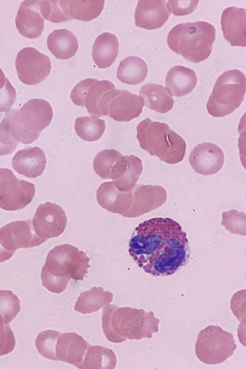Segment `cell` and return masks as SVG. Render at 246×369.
Returning a JSON list of instances; mask_svg holds the SVG:
<instances>
[{
  "label": "cell",
  "mask_w": 246,
  "mask_h": 369,
  "mask_svg": "<svg viewBox=\"0 0 246 369\" xmlns=\"http://www.w3.org/2000/svg\"><path fill=\"white\" fill-rule=\"evenodd\" d=\"M128 252L139 267L154 277L174 274L189 261L186 234L172 218L154 217L135 229Z\"/></svg>",
  "instance_id": "1"
},
{
  "label": "cell",
  "mask_w": 246,
  "mask_h": 369,
  "mask_svg": "<svg viewBox=\"0 0 246 369\" xmlns=\"http://www.w3.org/2000/svg\"><path fill=\"white\" fill-rule=\"evenodd\" d=\"M159 323L152 311L147 312L130 307L118 308L114 305L105 306L102 314L103 333L114 343L152 338L153 334L158 331Z\"/></svg>",
  "instance_id": "2"
},
{
  "label": "cell",
  "mask_w": 246,
  "mask_h": 369,
  "mask_svg": "<svg viewBox=\"0 0 246 369\" xmlns=\"http://www.w3.org/2000/svg\"><path fill=\"white\" fill-rule=\"evenodd\" d=\"M89 261L86 253L72 245L56 246L49 252L42 268L43 286L53 293H62L70 278L83 279L90 267Z\"/></svg>",
  "instance_id": "3"
},
{
  "label": "cell",
  "mask_w": 246,
  "mask_h": 369,
  "mask_svg": "<svg viewBox=\"0 0 246 369\" xmlns=\"http://www.w3.org/2000/svg\"><path fill=\"white\" fill-rule=\"evenodd\" d=\"M215 39L214 26L197 21L176 25L168 33L167 43L172 51L187 61L198 63L210 56Z\"/></svg>",
  "instance_id": "4"
},
{
  "label": "cell",
  "mask_w": 246,
  "mask_h": 369,
  "mask_svg": "<svg viewBox=\"0 0 246 369\" xmlns=\"http://www.w3.org/2000/svg\"><path fill=\"white\" fill-rule=\"evenodd\" d=\"M136 129L140 147L151 155L171 164L183 159L185 142L167 124L152 122L147 118L138 124Z\"/></svg>",
  "instance_id": "5"
},
{
  "label": "cell",
  "mask_w": 246,
  "mask_h": 369,
  "mask_svg": "<svg viewBox=\"0 0 246 369\" xmlns=\"http://www.w3.org/2000/svg\"><path fill=\"white\" fill-rule=\"evenodd\" d=\"M14 139L24 144L36 141L40 132L50 123L53 116L50 103L42 99L29 100L18 110L6 112Z\"/></svg>",
  "instance_id": "6"
},
{
  "label": "cell",
  "mask_w": 246,
  "mask_h": 369,
  "mask_svg": "<svg viewBox=\"0 0 246 369\" xmlns=\"http://www.w3.org/2000/svg\"><path fill=\"white\" fill-rule=\"evenodd\" d=\"M246 79L238 69L227 70L217 78L207 103L209 114L223 117L239 108L244 99Z\"/></svg>",
  "instance_id": "7"
},
{
  "label": "cell",
  "mask_w": 246,
  "mask_h": 369,
  "mask_svg": "<svg viewBox=\"0 0 246 369\" xmlns=\"http://www.w3.org/2000/svg\"><path fill=\"white\" fill-rule=\"evenodd\" d=\"M236 348L232 333L219 326L209 325L198 334L195 352L202 363L216 365L231 357Z\"/></svg>",
  "instance_id": "8"
},
{
  "label": "cell",
  "mask_w": 246,
  "mask_h": 369,
  "mask_svg": "<svg viewBox=\"0 0 246 369\" xmlns=\"http://www.w3.org/2000/svg\"><path fill=\"white\" fill-rule=\"evenodd\" d=\"M34 185L18 179L9 169L0 168V208L5 211L23 209L35 195Z\"/></svg>",
  "instance_id": "9"
},
{
  "label": "cell",
  "mask_w": 246,
  "mask_h": 369,
  "mask_svg": "<svg viewBox=\"0 0 246 369\" xmlns=\"http://www.w3.org/2000/svg\"><path fill=\"white\" fill-rule=\"evenodd\" d=\"M15 66L19 80L28 85L42 82L51 70L49 57L33 47H25L18 52Z\"/></svg>",
  "instance_id": "10"
},
{
  "label": "cell",
  "mask_w": 246,
  "mask_h": 369,
  "mask_svg": "<svg viewBox=\"0 0 246 369\" xmlns=\"http://www.w3.org/2000/svg\"><path fill=\"white\" fill-rule=\"evenodd\" d=\"M67 221L65 213L62 208L47 202L38 206L32 223L36 235L45 242L62 234L66 228Z\"/></svg>",
  "instance_id": "11"
},
{
  "label": "cell",
  "mask_w": 246,
  "mask_h": 369,
  "mask_svg": "<svg viewBox=\"0 0 246 369\" xmlns=\"http://www.w3.org/2000/svg\"><path fill=\"white\" fill-rule=\"evenodd\" d=\"M45 242L34 232L32 220L10 222L0 229V244L6 250L15 252L20 248H30Z\"/></svg>",
  "instance_id": "12"
},
{
  "label": "cell",
  "mask_w": 246,
  "mask_h": 369,
  "mask_svg": "<svg viewBox=\"0 0 246 369\" xmlns=\"http://www.w3.org/2000/svg\"><path fill=\"white\" fill-rule=\"evenodd\" d=\"M144 105L140 95L115 89L110 93L106 115L118 122H129L140 115Z\"/></svg>",
  "instance_id": "13"
},
{
  "label": "cell",
  "mask_w": 246,
  "mask_h": 369,
  "mask_svg": "<svg viewBox=\"0 0 246 369\" xmlns=\"http://www.w3.org/2000/svg\"><path fill=\"white\" fill-rule=\"evenodd\" d=\"M189 161L194 171L200 175L207 176L217 173L222 167L224 155L216 145L203 143L196 146L191 151Z\"/></svg>",
  "instance_id": "14"
},
{
  "label": "cell",
  "mask_w": 246,
  "mask_h": 369,
  "mask_svg": "<svg viewBox=\"0 0 246 369\" xmlns=\"http://www.w3.org/2000/svg\"><path fill=\"white\" fill-rule=\"evenodd\" d=\"M132 201L126 217H138L159 207L166 200L165 189L159 185L135 184L132 189Z\"/></svg>",
  "instance_id": "15"
},
{
  "label": "cell",
  "mask_w": 246,
  "mask_h": 369,
  "mask_svg": "<svg viewBox=\"0 0 246 369\" xmlns=\"http://www.w3.org/2000/svg\"><path fill=\"white\" fill-rule=\"evenodd\" d=\"M171 13L167 0H140L135 9V24L147 30L157 29L167 21Z\"/></svg>",
  "instance_id": "16"
},
{
  "label": "cell",
  "mask_w": 246,
  "mask_h": 369,
  "mask_svg": "<svg viewBox=\"0 0 246 369\" xmlns=\"http://www.w3.org/2000/svg\"><path fill=\"white\" fill-rule=\"evenodd\" d=\"M39 0H26L21 3L15 18L19 33L29 39H35L42 34L44 19L41 14Z\"/></svg>",
  "instance_id": "17"
},
{
  "label": "cell",
  "mask_w": 246,
  "mask_h": 369,
  "mask_svg": "<svg viewBox=\"0 0 246 369\" xmlns=\"http://www.w3.org/2000/svg\"><path fill=\"white\" fill-rule=\"evenodd\" d=\"M224 38L231 46H246V9L231 6L225 9L221 17Z\"/></svg>",
  "instance_id": "18"
},
{
  "label": "cell",
  "mask_w": 246,
  "mask_h": 369,
  "mask_svg": "<svg viewBox=\"0 0 246 369\" xmlns=\"http://www.w3.org/2000/svg\"><path fill=\"white\" fill-rule=\"evenodd\" d=\"M131 190L121 191L116 187L112 181L104 182L96 190L97 202L106 211L125 217L132 204Z\"/></svg>",
  "instance_id": "19"
},
{
  "label": "cell",
  "mask_w": 246,
  "mask_h": 369,
  "mask_svg": "<svg viewBox=\"0 0 246 369\" xmlns=\"http://www.w3.org/2000/svg\"><path fill=\"white\" fill-rule=\"evenodd\" d=\"M142 160L134 155L121 157L113 168L110 177L114 185L121 191L131 190L142 174Z\"/></svg>",
  "instance_id": "20"
},
{
  "label": "cell",
  "mask_w": 246,
  "mask_h": 369,
  "mask_svg": "<svg viewBox=\"0 0 246 369\" xmlns=\"http://www.w3.org/2000/svg\"><path fill=\"white\" fill-rule=\"evenodd\" d=\"M82 337L75 333H66L59 337L56 347L58 360L81 369L84 358L90 346Z\"/></svg>",
  "instance_id": "21"
},
{
  "label": "cell",
  "mask_w": 246,
  "mask_h": 369,
  "mask_svg": "<svg viewBox=\"0 0 246 369\" xmlns=\"http://www.w3.org/2000/svg\"><path fill=\"white\" fill-rule=\"evenodd\" d=\"M13 169L29 178H35L42 174L46 165L44 152L37 147L18 151L12 159Z\"/></svg>",
  "instance_id": "22"
},
{
  "label": "cell",
  "mask_w": 246,
  "mask_h": 369,
  "mask_svg": "<svg viewBox=\"0 0 246 369\" xmlns=\"http://www.w3.org/2000/svg\"><path fill=\"white\" fill-rule=\"evenodd\" d=\"M115 89L109 81L95 79L87 89L84 99V105L90 115L97 118L106 115L110 93Z\"/></svg>",
  "instance_id": "23"
},
{
  "label": "cell",
  "mask_w": 246,
  "mask_h": 369,
  "mask_svg": "<svg viewBox=\"0 0 246 369\" xmlns=\"http://www.w3.org/2000/svg\"><path fill=\"white\" fill-rule=\"evenodd\" d=\"M197 81V75L193 70L176 65L167 73L166 89L172 96L181 97L190 93L195 87Z\"/></svg>",
  "instance_id": "24"
},
{
  "label": "cell",
  "mask_w": 246,
  "mask_h": 369,
  "mask_svg": "<svg viewBox=\"0 0 246 369\" xmlns=\"http://www.w3.org/2000/svg\"><path fill=\"white\" fill-rule=\"evenodd\" d=\"M119 44L117 36L110 32H104L95 39L92 48V60L100 68L110 66L119 53Z\"/></svg>",
  "instance_id": "25"
},
{
  "label": "cell",
  "mask_w": 246,
  "mask_h": 369,
  "mask_svg": "<svg viewBox=\"0 0 246 369\" xmlns=\"http://www.w3.org/2000/svg\"><path fill=\"white\" fill-rule=\"evenodd\" d=\"M47 45L52 54L61 60L73 57L78 49L77 38L71 31L65 29L56 30L50 33Z\"/></svg>",
  "instance_id": "26"
},
{
  "label": "cell",
  "mask_w": 246,
  "mask_h": 369,
  "mask_svg": "<svg viewBox=\"0 0 246 369\" xmlns=\"http://www.w3.org/2000/svg\"><path fill=\"white\" fill-rule=\"evenodd\" d=\"M146 107L160 113H165L172 109L174 100L162 85L147 83L139 91Z\"/></svg>",
  "instance_id": "27"
},
{
  "label": "cell",
  "mask_w": 246,
  "mask_h": 369,
  "mask_svg": "<svg viewBox=\"0 0 246 369\" xmlns=\"http://www.w3.org/2000/svg\"><path fill=\"white\" fill-rule=\"evenodd\" d=\"M113 298V294L104 291L102 287H93L80 294L74 309L84 314L91 313L109 304Z\"/></svg>",
  "instance_id": "28"
},
{
  "label": "cell",
  "mask_w": 246,
  "mask_h": 369,
  "mask_svg": "<svg viewBox=\"0 0 246 369\" xmlns=\"http://www.w3.org/2000/svg\"><path fill=\"white\" fill-rule=\"evenodd\" d=\"M148 72L145 62L141 58L129 56L121 61L117 70V77L122 82L137 85L146 78Z\"/></svg>",
  "instance_id": "29"
},
{
  "label": "cell",
  "mask_w": 246,
  "mask_h": 369,
  "mask_svg": "<svg viewBox=\"0 0 246 369\" xmlns=\"http://www.w3.org/2000/svg\"><path fill=\"white\" fill-rule=\"evenodd\" d=\"M117 359L112 350L101 346L89 347L81 369H113Z\"/></svg>",
  "instance_id": "30"
},
{
  "label": "cell",
  "mask_w": 246,
  "mask_h": 369,
  "mask_svg": "<svg viewBox=\"0 0 246 369\" xmlns=\"http://www.w3.org/2000/svg\"><path fill=\"white\" fill-rule=\"evenodd\" d=\"M104 5V0H69L68 13L72 19L89 21L100 14Z\"/></svg>",
  "instance_id": "31"
},
{
  "label": "cell",
  "mask_w": 246,
  "mask_h": 369,
  "mask_svg": "<svg viewBox=\"0 0 246 369\" xmlns=\"http://www.w3.org/2000/svg\"><path fill=\"white\" fill-rule=\"evenodd\" d=\"M75 130L82 139L89 142L98 140L103 135L106 128L104 120L94 117L77 118L74 123Z\"/></svg>",
  "instance_id": "32"
},
{
  "label": "cell",
  "mask_w": 246,
  "mask_h": 369,
  "mask_svg": "<svg viewBox=\"0 0 246 369\" xmlns=\"http://www.w3.org/2000/svg\"><path fill=\"white\" fill-rule=\"evenodd\" d=\"M69 0H40L39 7L44 19L58 23L69 21L72 18L68 13Z\"/></svg>",
  "instance_id": "33"
},
{
  "label": "cell",
  "mask_w": 246,
  "mask_h": 369,
  "mask_svg": "<svg viewBox=\"0 0 246 369\" xmlns=\"http://www.w3.org/2000/svg\"><path fill=\"white\" fill-rule=\"evenodd\" d=\"M123 155L114 149L100 151L95 156L93 166L95 173L104 180L110 179L111 171Z\"/></svg>",
  "instance_id": "34"
},
{
  "label": "cell",
  "mask_w": 246,
  "mask_h": 369,
  "mask_svg": "<svg viewBox=\"0 0 246 369\" xmlns=\"http://www.w3.org/2000/svg\"><path fill=\"white\" fill-rule=\"evenodd\" d=\"M61 333L51 330L38 334L35 341L38 352L42 356L51 360L59 361L56 356V347Z\"/></svg>",
  "instance_id": "35"
},
{
  "label": "cell",
  "mask_w": 246,
  "mask_h": 369,
  "mask_svg": "<svg viewBox=\"0 0 246 369\" xmlns=\"http://www.w3.org/2000/svg\"><path fill=\"white\" fill-rule=\"evenodd\" d=\"M20 310V302L10 290H0V315L4 323L8 324L13 320Z\"/></svg>",
  "instance_id": "36"
},
{
  "label": "cell",
  "mask_w": 246,
  "mask_h": 369,
  "mask_svg": "<svg viewBox=\"0 0 246 369\" xmlns=\"http://www.w3.org/2000/svg\"><path fill=\"white\" fill-rule=\"evenodd\" d=\"M18 143L13 136L9 119L5 115V118L0 123V156L13 153Z\"/></svg>",
  "instance_id": "37"
},
{
  "label": "cell",
  "mask_w": 246,
  "mask_h": 369,
  "mask_svg": "<svg viewBox=\"0 0 246 369\" xmlns=\"http://www.w3.org/2000/svg\"><path fill=\"white\" fill-rule=\"evenodd\" d=\"M15 345V337L8 324L0 315V356L11 352Z\"/></svg>",
  "instance_id": "38"
},
{
  "label": "cell",
  "mask_w": 246,
  "mask_h": 369,
  "mask_svg": "<svg viewBox=\"0 0 246 369\" xmlns=\"http://www.w3.org/2000/svg\"><path fill=\"white\" fill-rule=\"evenodd\" d=\"M16 97L15 89L6 78L3 87L0 89V112L10 110Z\"/></svg>",
  "instance_id": "39"
},
{
  "label": "cell",
  "mask_w": 246,
  "mask_h": 369,
  "mask_svg": "<svg viewBox=\"0 0 246 369\" xmlns=\"http://www.w3.org/2000/svg\"><path fill=\"white\" fill-rule=\"evenodd\" d=\"M169 8L175 16H183L190 14L196 8L199 0H167Z\"/></svg>",
  "instance_id": "40"
},
{
  "label": "cell",
  "mask_w": 246,
  "mask_h": 369,
  "mask_svg": "<svg viewBox=\"0 0 246 369\" xmlns=\"http://www.w3.org/2000/svg\"><path fill=\"white\" fill-rule=\"evenodd\" d=\"M95 79L88 78L81 81L75 86L71 92L70 98L74 104L84 107V99L87 89L94 81Z\"/></svg>",
  "instance_id": "41"
},
{
  "label": "cell",
  "mask_w": 246,
  "mask_h": 369,
  "mask_svg": "<svg viewBox=\"0 0 246 369\" xmlns=\"http://www.w3.org/2000/svg\"><path fill=\"white\" fill-rule=\"evenodd\" d=\"M14 252L6 250L0 244V262H4L10 259Z\"/></svg>",
  "instance_id": "42"
},
{
  "label": "cell",
  "mask_w": 246,
  "mask_h": 369,
  "mask_svg": "<svg viewBox=\"0 0 246 369\" xmlns=\"http://www.w3.org/2000/svg\"><path fill=\"white\" fill-rule=\"evenodd\" d=\"M6 78L4 73L0 68V89H1L4 85Z\"/></svg>",
  "instance_id": "43"
}]
</instances>
